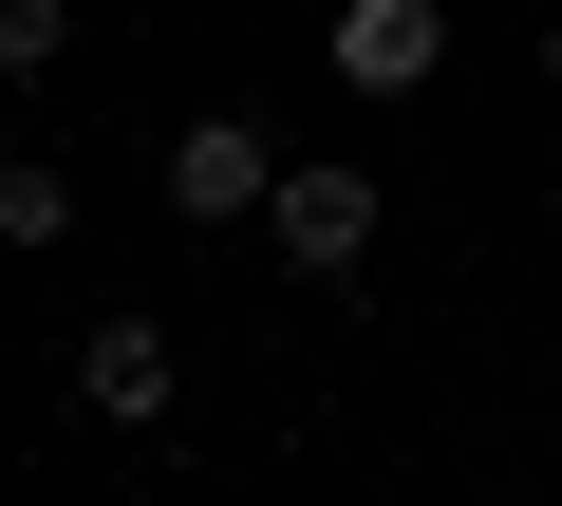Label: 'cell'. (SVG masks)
Masks as SVG:
<instances>
[{"label":"cell","mask_w":562,"mask_h":506,"mask_svg":"<svg viewBox=\"0 0 562 506\" xmlns=\"http://www.w3.org/2000/svg\"><path fill=\"white\" fill-rule=\"evenodd\" d=\"M150 188H169V225H262V188H281V132H262V113H188Z\"/></svg>","instance_id":"cell-2"},{"label":"cell","mask_w":562,"mask_h":506,"mask_svg":"<svg viewBox=\"0 0 562 506\" xmlns=\"http://www.w3.org/2000/svg\"><path fill=\"white\" fill-rule=\"evenodd\" d=\"M525 506H562V487H525Z\"/></svg>","instance_id":"cell-8"},{"label":"cell","mask_w":562,"mask_h":506,"mask_svg":"<svg viewBox=\"0 0 562 506\" xmlns=\"http://www.w3.org/2000/svg\"><path fill=\"white\" fill-rule=\"evenodd\" d=\"M76 57V0H0V76H57Z\"/></svg>","instance_id":"cell-6"},{"label":"cell","mask_w":562,"mask_h":506,"mask_svg":"<svg viewBox=\"0 0 562 506\" xmlns=\"http://www.w3.org/2000/svg\"><path fill=\"white\" fill-rule=\"evenodd\" d=\"M375 225H394L375 169H338V150L301 169V150H281V188H262V263H281V282H357V263H375Z\"/></svg>","instance_id":"cell-1"},{"label":"cell","mask_w":562,"mask_h":506,"mask_svg":"<svg viewBox=\"0 0 562 506\" xmlns=\"http://www.w3.org/2000/svg\"><path fill=\"white\" fill-rule=\"evenodd\" d=\"M57 244H76V169H0V263H57Z\"/></svg>","instance_id":"cell-5"},{"label":"cell","mask_w":562,"mask_h":506,"mask_svg":"<svg viewBox=\"0 0 562 506\" xmlns=\"http://www.w3.org/2000/svg\"><path fill=\"white\" fill-rule=\"evenodd\" d=\"M338 94H375V113H413L431 76H450V0H338Z\"/></svg>","instance_id":"cell-3"},{"label":"cell","mask_w":562,"mask_h":506,"mask_svg":"<svg viewBox=\"0 0 562 506\" xmlns=\"http://www.w3.org/2000/svg\"><path fill=\"white\" fill-rule=\"evenodd\" d=\"M76 413H94V431H169V413H188V338H169V319H94V338H76Z\"/></svg>","instance_id":"cell-4"},{"label":"cell","mask_w":562,"mask_h":506,"mask_svg":"<svg viewBox=\"0 0 562 506\" xmlns=\"http://www.w3.org/2000/svg\"><path fill=\"white\" fill-rule=\"evenodd\" d=\"M543 94H562V20H543Z\"/></svg>","instance_id":"cell-7"}]
</instances>
